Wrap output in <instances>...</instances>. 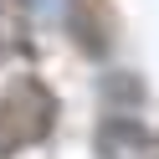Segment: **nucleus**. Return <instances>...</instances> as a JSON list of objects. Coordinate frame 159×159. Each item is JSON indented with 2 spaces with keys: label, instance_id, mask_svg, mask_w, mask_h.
Listing matches in <instances>:
<instances>
[{
  "label": "nucleus",
  "instance_id": "nucleus-1",
  "mask_svg": "<svg viewBox=\"0 0 159 159\" xmlns=\"http://www.w3.org/2000/svg\"><path fill=\"white\" fill-rule=\"evenodd\" d=\"M57 123V98L41 77H16L5 93H0V159L16 154V149H36L46 144Z\"/></svg>",
  "mask_w": 159,
  "mask_h": 159
},
{
  "label": "nucleus",
  "instance_id": "nucleus-2",
  "mask_svg": "<svg viewBox=\"0 0 159 159\" xmlns=\"http://www.w3.org/2000/svg\"><path fill=\"white\" fill-rule=\"evenodd\" d=\"M31 41V5L26 0H0V62L26 52Z\"/></svg>",
  "mask_w": 159,
  "mask_h": 159
}]
</instances>
